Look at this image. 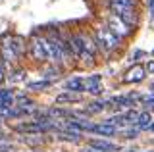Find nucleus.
<instances>
[{
    "instance_id": "nucleus-15",
    "label": "nucleus",
    "mask_w": 154,
    "mask_h": 152,
    "mask_svg": "<svg viewBox=\"0 0 154 152\" xmlns=\"http://www.w3.org/2000/svg\"><path fill=\"white\" fill-rule=\"evenodd\" d=\"M137 123H139L141 127H144V129H148V125L152 123V116H150V114H146V112H144V114H139Z\"/></svg>"
},
{
    "instance_id": "nucleus-1",
    "label": "nucleus",
    "mask_w": 154,
    "mask_h": 152,
    "mask_svg": "<svg viewBox=\"0 0 154 152\" xmlns=\"http://www.w3.org/2000/svg\"><path fill=\"white\" fill-rule=\"evenodd\" d=\"M96 41H98L100 48H104V50H114L119 44V37H116L108 27H100L96 31Z\"/></svg>"
},
{
    "instance_id": "nucleus-32",
    "label": "nucleus",
    "mask_w": 154,
    "mask_h": 152,
    "mask_svg": "<svg viewBox=\"0 0 154 152\" xmlns=\"http://www.w3.org/2000/svg\"><path fill=\"white\" fill-rule=\"evenodd\" d=\"M85 152H98V150H94V148H93V150H85Z\"/></svg>"
},
{
    "instance_id": "nucleus-11",
    "label": "nucleus",
    "mask_w": 154,
    "mask_h": 152,
    "mask_svg": "<svg viewBox=\"0 0 154 152\" xmlns=\"http://www.w3.org/2000/svg\"><path fill=\"white\" fill-rule=\"evenodd\" d=\"M2 58L6 60V62H16V60H17L16 52H14V50H12V46H10V41L2 42Z\"/></svg>"
},
{
    "instance_id": "nucleus-23",
    "label": "nucleus",
    "mask_w": 154,
    "mask_h": 152,
    "mask_svg": "<svg viewBox=\"0 0 154 152\" xmlns=\"http://www.w3.org/2000/svg\"><path fill=\"white\" fill-rule=\"evenodd\" d=\"M19 104H21V106H31V100H29V98H21V100H19Z\"/></svg>"
},
{
    "instance_id": "nucleus-3",
    "label": "nucleus",
    "mask_w": 154,
    "mask_h": 152,
    "mask_svg": "<svg viewBox=\"0 0 154 152\" xmlns=\"http://www.w3.org/2000/svg\"><path fill=\"white\" fill-rule=\"evenodd\" d=\"M42 44H45V50H46V58H52V60H56V62H60L62 58H64V50H62L60 42L42 39Z\"/></svg>"
},
{
    "instance_id": "nucleus-9",
    "label": "nucleus",
    "mask_w": 154,
    "mask_h": 152,
    "mask_svg": "<svg viewBox=\"0 0 154 152\" xmlns=\"http://www.w3.org/2000/svg\"><path fill=\"white\" fill-rule=\"evenodd\" d=\"M48 129V125H41V123H23V125H17L16 127V131L19 133H42V131H46Z\"/></svg>"
},
{
    "instance_id": "nucleus-5",
    "label": "nucleus",
    "mask_w": 154,
    "mask_h": 152,
    "mask_svg": "<svg viewBox=\"0 0 154 152\" xmlns=\"http://www.w3.org/2000/svg\"><path fill=\"white\" fill-rule=\"evenodd\" d=\"M89 146L98 152H114V150H119L118 144H114V142L110 141H102V139H91L89 141Z\"/></svg>"
},
{
    "instance_id": "nucleus-6",
    "label": "nucleus",
    "mask_w": 154,
    "mask_h": 152,
    "mask_svg": "<svg viewBox=\"0 0 154 152\" xmlns=\"http://www.w3.org/2000/svg\"><path fill=\"white\" fill-rule=\"evenodd\" d=\"M31 56L38 62L46 60V50H45V44H42V39H33L31 41Z\"/></svg>"
},
{
    "instance_id": "nucleus-24",
    "label": "nucleus",
    "mask_w": 154,
    "mask_h": 152,
    "mask_svg": "<svg viewBox=\"0 0 154 152\" xmlns=\"http://www.w3.org/2000/svg\"><path fill=\"white\" fill-rule=\"evenodd\" d=\"M144 71H154V62H148L146 68H144Z\"/></svg>"
},
{
    "instance_id": "nucleus-27",
    "label": "nucleus",
    "mask_w": 154,
    "mask_h": 152,
    "mask_svg": "<svg viewBox=\"0 0 154 152\" xmlns=\"http://www.w3.org/2000/svg\"><path fill=\"white\" fill-rule=\"evenodd\" d=\"M141 56H143V52H141V50H137V52H135V58H133V60H139Z\"/></svg>"
},
{
    "instance_id": "nucleus-2",
    "label": "nucleus",
    "mask_w": 154,
    "mask_h": 152,
    "mask_svg": "<svg viewBox=\"0 0 154 152\" xmlns=\"http://www.w3.org/2000/svg\"><path fill=\"white\" fill-rule=\"evenodd\" d=\"M112 10L118 20H122L125 25H133L137 21V14H135L133 6H123V4H112Z\"/></svg>"
},
{
    "instance_id": "nucleus-17",
    "label": "nucleus",
    "mask_w": 154,
    "mask_h": 152,
    "mask_svg": "<svg viewBox=\"0 0 154 152\" xmlns=\"http://www.w3.org/2000/svg\"><path fill=\"white\" fill-rule=\"evenodd\" d=\"M50 87V81H35V83H29V89L33 91H41V89H46Z\"/></svg>"
},
{
    "instance_id": "nucleus-10",
    "label": "nucleus",
    "mask_w": 154,
    "mask_h": 152,
    "mask_svg": "<svg viewBox=\"0 0 154 152\" xmlns=\"http://www.w3.org/2000/svg\"><path fill=\"white\" fill-rule=\"evenodd\" d=\"M66 89L71 93H83L85 91V81L79 77H73V79H67L66 81Z\"/></svg>"
},
{
    "instance_id": "nucleus-7",
    "label": "nucleus",
    "mask_w": 154,
    "mask_h": 152,
    "mask_svg": "<svg viewBox=\"0 0 154 152\" xmlns=\"http://www.w3.org/2000/svg\"><path fill=\"white\" fill-rule=\"evenodd\" d=\"M143 79H144V68H141V65H133L127 71V75H125V81L127 83H139Z\"/></svg>"
},
{
    "instance_id": "nucleus-22",
    "label": "nucleus",
    "mask_w": 154,
    "mask_h": 152,
    "mask_svg": "<svg viewBox=\"0 0 154 152\" xmlns=\"http://www.w3.org/2000/svg\"><path fill=\"white\" fill-rule=\"evenodd\" d=\"M123 135L127 137V139H135V137H137V129H127Z\"/></svg>"
},
{
    "instance_id": "nucleus-31",
    "label": "nucleus",
    "mask_w": 154,
    "mask_h": 152,
    "mask_svg": "<svg viewBox=\"0 0 154 152\" xmlns=\"http://www.w3.org/2000/svg\"><path fill=\"white\" fill-rule=\"evenodd\" d=\"M148 129H150V131H154V123H150V125H148Z\"/></svg>"
},
{
    "instance_id": "nucleus-20",
    "label": "nucleus",
    "mask_w": 154,
    "mask_h": 152,
    "mask_svg": "<svg viewBox=\"0 0 154 152\" xmlns=\"http://www.w3.org/2000/svg\"><path fill=\"white\" fill-rule=\"evenodd\" d=\"M125 121H137V117H139V114L137 112H127V114H125Z\"/></svg>"
},
{
    "instance_id": "nucleus-29",
    "label": "nucleus",
    "mask_w": 154,
    "mask_h": 152,
    "mask_svg": "<svg viewBox=\"0 0 154 152\" xmlns=\"http://www.w3.org/2000/svg\"><path fill=\"white\" fill-rule=\"evenodd\" d=\"M144 102H154V96H144Z\"/></svg>"
},
{
    "instance_id": "nucleus-28",
    "label": "nucleus",
    "mask_w": 154,
    "mask_h": 152,
    "mask_svg": "<svg viewBox=\"0 0 154 152\" xmlns=\"http://www.w3.org/2000/svg\"><path fill=\"white\" fill-rule=\"evenodd\" d=\"M4 79V69H2V62H0V81Z\"/></svg>"
},
{
    "instance_id": "nucleus-4",
    "label": "nucleus",
    "mask_w": 154,
    "mask_h": 152,
    "mask_svg": "<svg viewBox=\"0 0 154 152\" xmlns=\"http://www.w3.org/2000/svg\"><path fill=\"white\" fill-rule=\"evenodd\" d=\"M108 29L112 31L116 37H127L129 33H131V29H129V27L125 25L122 20H118L116 16H112V17L108 20Z\"/></svg>"
},
{
    "instance_id": "nucleus-21",
    "label": "nucleus",
    "mask_w": 154,
    "mask_h": 152,
    "mask_svg": "<svg viewBox=\"0 0 154 152\" xmlns=\"http://www.w3.org/2000/svg\"><path fill=\"white\" fill-rule=\"evenodd\" d=\"M112 4H123V6H133L135 0H110Z\"/></svg>"
},
{
    "instance_id": "nucleus-14",
    "label": "nucleus",
    "mask_w": 154,
    "mask_h": 152,
    "mask_svg": "<svg viewBox=\"0 0 154 152\" xmlns=\"http://www.w3.org/2000/svg\"><path fill=\"white\" fill-rule=\"evenodd\" d=\"M0 104H2L4 108L12 106L14 104V98H12V93L10 91H0Z\"/></svg>"
},
{
    "instance_id": "nucleus-26",
    "label": "nucleus",
    "mask_w": 154,
    "mask_h": 152,
    "mask_svg": "<svg viewBox=\"0 0 154 152\" xmlns=\"http://www.w3.org/2000/svg\"><path fill=\"white\" fill-rule=\"evenodd\" d=\"M0 152H12V146H0Z\"/></svg>"
},
{
    "instance_id": "nucleus-19",
    "label": "nucleus",
    "mask_w": 154,
    "mask_h": 152,
    "mask_svg": "<svg viewBox=\"0 0 154 152\" xmlns=\"http://www.w3.org/2000/svg\"><path fill=\"white\" fill-rule=\"evenodd\" d=\"M114 102L123 104V106H129V104H131L133 100H131V98H127V96H116V98H114Z\"/></svg>"
},
{
    "instance_id": "nucleus-8",
    "label": "nucleus",
    "mask_w": 154,
    "mask_h": 152,
    "mask_svg": "<svg viewBox=\"0 0 154 152\" xmlns=\"http://www.w3.org/2000/svg\"><path fill=\"white\" fill-rule=\"evenodd\" d=\"M85 91H89L91 94H100L102 93V85H100V75H93L85 81Z\"/></svg>"
},
{
    "instance_id": "nucleus-12",
    "label": "nucleus",
    "mask_w": 154,
    "mask_h": 152,
    "mask_svg": "<svg viewBox=\"0 0 154 152\" xmlns=\"http://www.w3.org/2000/svg\"><path fill=\"white\" fill-rule=\"evenodd\" d=\"M91 131L100 133V135H108V137H112L114 133H116V127H114V125H108V123H102V125H93V129H91Z\"/></svg>"
},
{
    "instance_id": "nucleus-18",
    "label": "nucleus",
    "mask_w": 154,
    "mask_h": 152,
    "mask_svg": "<svg viewBox=\"0 0 154 152\" xmlns=\"http://www.w3.org/2000/svg\"><path fill=\"white\" fill-rule=\"evenodd\" d=\"M106 104H108V102H94V104H91L87 110H89V112H100V110L106 108Z\"/></svg>"
},
{
    "instance_id": "nucleus-30",
    "label": "nucleus",
    "mask_w": 154,
    "mask_h": 152,
    "mask_svg": "<svg viewBox=\"0 0 154 152\" xmlns=\"http://www.w3.org/2000/svg\"><path fill=\"white\" fill-rule=\"evenodd\" d=\"M6 139V135H4V133H0V141H4Z\"/></svg>"
},
{
    "instance_id": "nucleus-13",
    "label": "nucleus",
    "mask_w": 154,
    "mask_h": 152,
    "mask_svg": "<svg viewBox=\"0 0 154 152\" xmlns=\"http://www.w3.org/2000/svg\"><path fill=\"white\" fill-rule=\"evenodd\" d=\"M69 48L73 50V54H75V56H81V54H83V44H81V35H75V37H71V41H69Z\"/></svg>"
},
{
    "instance_id": "nucleus-25",
    "label": "nucleus",
    "mask_w": 154,
    "mask_h": 152,
    "mask_svg": "<svg viewBox=\"0 0 154 152\" xmlns=\"http://www.w3.org/2000/svg\"><path fill=\"white\" fill-rule=\"evenodd\" d=\"M148 10H150V14L154 16V0H148Z\"/></svg>"
},
{
    "instance_id": "nucleus-16",
    "label": "nucleus",
    "mask_w": 154,
    "mask_h": 152,
    "mask_svg": "<svg viewBox=\"0 0 154 152\" xmlns=\"http://www.w3.org/2000/svg\"><path fill=\"white\" fill-rule=\"evenodd\" d=\"M77 100V96L73 93H67V94H60V96H56V102L58 104H62V102H73Z\"/></svg>"
}]
</instances>
